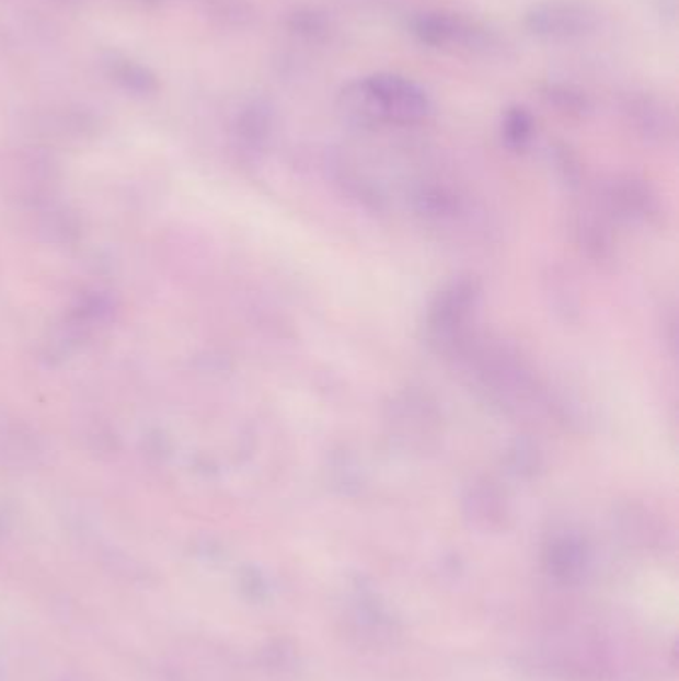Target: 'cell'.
Instances as JSON below:
<instances>
[{
	"label": "cell",
	"mask_w": 679,
	"mask_h": 681,
	"mask_svg": "<svg viewBox=\"0 0 679 681\" xmlns=\"http://www.w3.org/2000/svg\"><path fill=\"white\" fill-rule=\"evenodd\" d=\"M345 120L361 128L415 126L427 120L433 104L416 82L399 74L357 78L341 90L337 100Z\"/></svg>",
	"instance_id": "6da1fadb"
},
{
	"label": "cell",
	"mask_w": 679,
	"mask_h": 681,
	"mask_svg": "<svg viewBox=\"0 0 679 681\" xmlns=\"http://www.w3.org/2000/svg\"><path fill=\"white\" fill-rule=\"evenodd\" d=\"M481 299V284L474 277H459L438 291L427 318L430 347L440 355L457 357L469 349L474 335L472 313Z\"/></svg>",
	"instance_id": "7a4b0ae2"
},
{
	"label": "cell",
	"mask_w": 679,
	"mask_h": 681,
	"mask_svg": "<svg viewBox=\"0 0 679 681\" xmlns=\"http://www.w3.org/2000/svg\"><path fill=\"white\" fill-rule=\"evenodd\" d=\"M411 33L423 45L442 50L488 55L498 46L491 28L452 12H421L411 21Z\"/></svg>",
	"instance_id": "3957f363"
},
{
	"label": "cell",
	"mask_w": 679,
	"mask_h": 681,
	"mask_svg": "<svg viewBox=\"0 0 679 681\" xmlns=\"http://www.w3.org/2000/svg\"><path fill=\"white\" fill-rule=\"evenodd\" d=\"M525 26L540 41L564 43L594 33L598 12L580 0H548L526 12Z\"/></svg>",
	"instance_id": "277c9868"
},
{
	"label": "cell",
	"mask_w": 679,
	"mask_h": 681,
	"mask_svg": "<svg viewBox=\"0 0 679 681\" xmlns=\"http://www.w3.org/2000/svg\"><path fill=\"white\" fill-rule=\"evenodd\" d=\"M438 415L435 403L421 391H406L396 396L391 405V430L394 439L405 447H425L428 440L438 435Z\"/></svg>",
	"instance_id": "5b68a950"
},
{
	"label": "cell",
	"mask_w": 679,
	"mask_h": 681,
	"mask_svg": "<svg viewBox=\"0 0 679 681\" xmlns=\"http://www.w3.org/2000/svg\"><path fill=\"white\" fill-rule=\"evenodd\" d=\"M606 204L618 218L630 221H649L659 209L654 192L634 177L612 182L606 189Z\"/></svg>",
	"instance_id": "8992f818"
},
{
	"label": "cell",
	"mask_w": 679,
	"mask_h": 681,
	"mask_svg": "<svg viewBox=\"0 0 679 681\" xmlns=\"http://www.w3.org/2000/svg\"><path fill=\"white\" fill-rule=\"evenodd\" d=\"M625 114L640 136L652 142H668L674 136V114L661 100L646 94L630 96L625 102Z\"/></svg>",
	"instance_id": "52a82bcc"
},
{
	"label": "cell",
	"mask_w": 679,
	"mask_h": 681,
	"mask_svg": "<svg viewBox=\"0 0 679 681\" xmlns=\"http://www.w3.org/2000/svg\"><path fill=\"white\" fill-rule=\"evenodd\" d=\"M411 204L423 220L435 226L454 223L464 211L462 198H459L450 187L440 184H418L411 194Z\"/></svg>",
	"instance_id": "ba28073f"
},
{
	"label": "cell",
	"mask_w": 679,
	"mask_h": 681,
	"mask_svg": "<svg viewBox=\"0 0 679 681\" xmlns=\"http://www.w3.org/2000/svg\"><path fill=\"white\" fill-rule=\"evenodd\" d=\"M576 233H578L582 250L588 253L591 259L603 262L612 255V235H610V230L603 226L602 220L582 213L576 223Z\"/></svg>",
	"instance_id": "9c48e42d"
},
{
	"label": "cell",
	"mask_w": 679,
	"mask_h": 681,
	"mask_svg": "<svg viewBox=\"0 0 679 681\" xmlns=\"http://www.w3.org/2000/svg\"><path fill=\"white\" fill-rule=\"evenodd\" d=\"M534 136V118L525 106H510L503 116V140L513 150H525Z\"/></svg>",
	"instance_id": "30bf717a"
},
{
	"label": "cell",
	"mask_w": 679,
	"mask_h": 681,
	"mask_svg": "<svg viewBox=\"0 0 679 681\" xmlns=\"http://www.w3.org/2000/svg\"><path fill=\"white\" fill-rule=\"evenodd\" d=\"M506 464H508V471L516 476L530 478L542 471L544 459L532 440H516L506 452Z\"/></svg>",
	"instance_id": "8fae6325"
},
{
	"label": "cell",
	"mask_w": 679,
	"mask_h": 681,
	"mask_svg": "<svg viewBox=\"0 0 679 681\" xmlns=\"http://www.w3.org/2000/svg\"><path fill=\"white\" fill-rule=\"evenodd\" d=\"M112 74L120 82L122 86L138 92V94H150L158 89V82L153 78L152 72H148L146 68L134 62H116L112 67Z\"/></svg>",
	"instance_id": "7c38bea8"
},
{
	"label": "cell",
	"mask_w": 679,
	"mask_h": 681,
	"mask_svg": "<svg viewBox=\"0 0 679 681\" xmlns=\"http://www.w3.org/2000/svg\"><path fill=\"white\" fill-rule=\"evenodd\" d=\"M544 99L556 106L559 111L566 112V114H578L582 116L584 112L590 108L588 99L582 94L580 90L572 89L566 84H548L544 89Z\"/></svg>",
	"instance_id": "4fadbf2b"
},
{
	"label": "cell",
	"mask_w": 679,
	"mask_h": 681,
	"mask_svg": "<svg viewBox=\"0 0 679 681\" xmlns=\"http://www.w3.org/2000/svg\"><path fill=\"white\" fill-rule=\"evenodd\" d=\"M241 132L252 143L263 142V138L269 132V112L263 106H250L241 116Z\"/></svg>",
	"instance_id": "5bb4252c"
},
{
	"label": "cell",
	"mask_w": 679,
	"mask_h": 681,
	"mask_svg": "<svg viewBox=\"0 0 679 681\" xmlns=\"http://www.w3.org/2000/svg\"><path fill=\"white\" fill-rule=\"evenodd\" d=\"M554 164L559 170L560 176L564 177L568 184L576 186L580 180V165L574 155L569 154L566 148H560L559 152H554Z\"/></svg>",
	"instance_id": "9a60e30c"
},
{
	"label": "cell",
	"mask_w": 679,
	"mask_h": 681,
	"mask_svg": "<svg viewBox=\"0 0 679 681\" xmlns=\"http://www.w3.org/2000/svg\"><path fill=\"white\" fill-rule=\"evenodd\" d=\"M291 26H294V31H297V33L313 36V34H319L325 28V21L321 19V14H318V12H297V14H294V19H291Z\"/></svg>",
	"instance_id": "2e32d148"
}]
</instances>
